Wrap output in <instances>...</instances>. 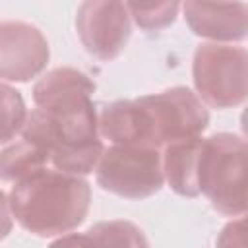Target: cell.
Segmentation results:
<instances>
[{
    "instance_id": "obj_1",
    "label": "cell",
    "mask_w": 248,
    "mask_h": 248,
    "mask_svg": "<svg viewBox=\"0 0 248 248\" xmlns=\"http://www.w3.org/2000/svg\"><path fill=\"white\" fill-rule=\"evenodd\" d=\"M95 83L76 68H54L33 87L37 105L27 114L21 134L41 140L56 170L89 174L105 147L99 138L97 110L91 99Z\"/></svg>"
},
{
    "instance_id": "obj_2",
    "label": "cell",
    "mask_w": 248,
    "mask_h": 248,
    "mask_svg": "<svg viewBox=\"0 0 248 248\" xmlns=\"http://www.w3.org/2000/svg\"><path fill=\"white\" fill-rule=\"evenodd\" d=\"M10 209L16 221L37 236H54L79 227L89 211L91 188L76 174L48 167L14 182Z\"/></svg>"
},
{
    "instance_id": "obj_3",
    "label": "cell",
    "mask_w": 248,
    "mask_h": 248,
    "mask_svg": "<svg viewBox=\"0 0 248 248\" xmlns=\"http://www.w3.org/2000/svg\"><path fill=\"white\" fill-rule=\"evenodd\" d=\"M246 159L244 138L229 132L202 138L196 182L211 207L229 217L246 213Z\"/></svg>"
},
{
    "instance_id": "obj_4",
    "label": "cell",
    "mask_w": 248,
    "mask_h": 248,
    "mask_svg": "<svg viewBox=\"0 0 248 248\" xmlns=\"http://www.w3.org/2000/svg\"><path fill=\"white\" fill-rule=\"evenodd\" d=\"M192 78L198 95L213 108H231L246 101L248 52L244 46L202 43L194 52Z\"/></svg>"
},
{
    "instance_id": "obj_5",
    "label": "cell",
    "mask_w": 248,
    "mask_h": 248,
    "mask_svg": "<svg viewBox=\"0 0 248 248\" xmlns=\"http://www.w3.org/2000/svg\"><path fill=\"white\" fill-rule=\"evenodd\" d=\"M143 108L149 145L153 149L200 138L209 124V112L202 99L188 87H170L161 93L136 99Z\"/></svg>"
},
{
    "instance_id": "obj_6",
    "label": "cell",
    "mask_w": 248,
    "mask_h": 248,
    "mask_svg": "<svg viewBox=\"0 0 248 248\" xmlns=\"http://www.w3.org/2000/svg\"><path fill=\"white\" fill-rule=\"evenodd\" d=\"M97 182L120 198H149L165 182L161 153L151 147L112 145L103 151L97 163Z\"/></svg>"
},
{
    "instance_id": "obj_7",
    "label": "cell",
    "mask_w": 248,
    "mask_h": 248,
    "mask_svg": "<svg viewBox=\"0 0 248 248\" xmlns=\"http://www.w3.org/2000/svg\"><path fill=\"white\" fill-rule=\"evenodd\" d=\"M76 29L81 45L99 60L116 58L130 39V16L126 4L89 0L78 8Z\"/></svg>"
},
{
    "instance_id": "obj_8",
    "label": "cell",
    "mask_w": 248,
    "mask_h": 248,
    "mask_svg": "<svg viewBox=\"0 0 248 248\" xmlns=\"http://www.w3.org/2000/svg\"><path fill=\"white\" fill-rule=\"evenodd\" d=\"M48 58V41L35 25L0 21V79L25 83L46 68Z\"/></svg>"
},
{
    "instance_id": "obj_9",
    "label": "cell",
    "mask_w": 248,
    "mask_h": 248,
    "mask_svg": "<svg viewBox=\"0 0 248 248\" xmlns=\"http://www.w3.org/2000/svg\"><path fill=\"white\" fill-rule=\"evenodd\" d=\"M184 19L194 35L217 41H242L248 35V6L244 2L182 4Z\"/></svg>"
},
{
    "instance_id": "obj_10",
    "label": "cell",
    "mask_w": 248,
    "mask_h": 248,
    "mask_svg": "<svg viewBox=\"0 0 248 248\" xmlns=\"http://www.w3.org/2000/svg\"><path fill=\"white\" fill-rule=\"evenodd\" d=\"M48 248H149V242L138 225L114 219L101 221L79 234L60 236Z\"/></svg>"
},
{
    "instance_id": "obj_11",
    "label": "cell",
    "mask_w": 248,
    "mask_h": 248,
    "mask_svg": "<svg viewBox=\"0 0 248 248\" xmlns=\"http://www.w3.org/2000/svg\"><path fill=\"white\" fill-rule=\"evenodd\" d=\"M200 141L202 138H192V140L170 143L165 147V153L161 157L163 176L178 196H184V198L200 196L198 182H196Z\"/></svg>"
},
{
    "instance_id": "obj_12",
    "label": "cell",
    "mask_w": 248,
    "mask_h": 248,
    "mask_svg": "<svg viewBox=\"0 0 248 248\" xmlns=\"http://www.w3.org/2000/svg\"><path fill=\"white\" fill-rule=\"evenodd\" d=\"M50 163L48 147L27 134H21V140L4 147L0 151V180L17 182Z\"/></svg>"
},
{
    "instance_id": "obj_13",
    "label": "cell",
    "mask_w": 248,
    "mask_h": 248,
    "mask_svg": "<svg viewBox=\"0 0 248 248\" xmlns=\"http://www.w3.org/2000/svg\"><path fill=\"white\" fill-rule=\"evenodd\" d=\"M27 118L23 97L17 89L0 83V143H6L21 132Z\"/></svg>"
},
{
    "instance_id": "obj_14",
    "label": "cell",
    "mask_w": 248,
    "mask_h": 248,
    "mask_svg": "<svg viewBox=\"0 0 248 248\" xmlns=\"http://www.w3.org/2000/svg\"><path fill=\"white\" fill-rule=\"evenodd\" d=\"M180 4L178 2H157V4H126L134 21L145 31H157L170 25L176 19Z\"/></svg>"
},
{
    "instance_id": "obj_15",
    "label": "cell",
    "mask_w": 248,
    "mask_h": 248,
    "mask_svg": "<svg viewBox=\"0 0 248 248\" xmlns=\"http://www.w3.org/2000/svg\"><path fill=\"white\" fill-rule=\"evenodd\" d=\"M215 248H246V221L238 217L223 227L215 240Z\"/></svg>"
},
{
    "instance_id": "obj_16",
    "label": "cell",
    "mask_w": 248,
    "mask_h": 248,
    "mask_svg": "<svg viewBox=\"0 0 248 248\" xmlns=\"http://www.w3.org/2000/svg\"><path fill=\"white\" fill-rule=\"evenodd\" d=\"M12 213H10V202L6 194L0 190V240H4L12 232Z\"/></svg>"
}]
</instances>
